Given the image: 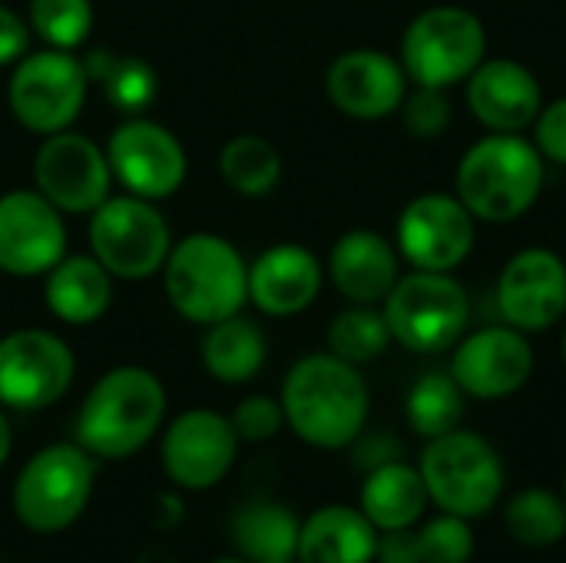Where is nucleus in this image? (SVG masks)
Instances as JSON below:
<instances>
[{"label": "nucleus", "mask_w": 566, "mask_h": 563, "mask_svg": "<svg viewBox=\"0 0 566 563\" xmlns=\"http://www.w3.org/2000/svg\"><path fill=\"white\" fill-rule=\"evenodd\" d=\"M285 428L318 451L352 448L368 425L371 395L358 365L332 352L302 355L282 378L279 392Z\"/></svg>", "instance_id": "f257e3e1"}, {"label": "nucleus", "mask_w": 566, "mask_h": 563, "mask_svg": "<svg viewBox=\"0 0 566 563\" xmlns=\"http://www.w3.org/2000/svg\"><path fill=\"white\" fill-rule=\"evenodd\" d=\"M169 411L163 378L146 365H116L103 372L76 415L73 441L96 461H126L159 438Z\"/></svg>", "instance_id": "f03ea898"}, {"label": "nucleus", "mask_w": 566, "mask_h": 563, "mask_svg": "<svg viewBox=\"0 0 566 563\" xmlns=\"http://www.w3.org/2000/svg\"><path fill=\"white\" fill-rule=\"evenodd\" d=\"M544 156L521 133H488L464 149L454 169V196L478 222L524 219L544 192Z\"/></svg>", "instance_id": "7ed1b4c3"}, {"label": "nucleus", "mask_w": 566, "mask_h": 563, "mask_svg": "<svg viewBox=\"0 0 566 563\" xmlns=\"http://www.w3.org/2000/svg\"><path fill=\"white\" fill-rule=\"evenodd\" d=\"M159 279L172 312L199 329L245 312L249 305L245 256L232 239L209 229L176 239Z\"/></svg>", "instance_id": "20e7f679"}, {"label": "nucleus", "mask_w": 566, "mask_h": 563, "mask_svg": "<svg viewBox=\"0 0 566 563\" xmlns=\"http://www.w3.org/2000/svg\"><path fill=\"white\" fill-rule=\"evenodd\" d=\"M99 461L76 441H56L27 458L13 478L10 504L33 534H60L90 508Z\"/></svg>", "instance_id": "39448f33"}, {"label": "nucleus", "mask_w": 566, "mask_h": 563, "mask_svg": "<svg viewBox=\"0 0 566 563\" xmlns=\"http://www.w3.org/2000/svg\"><path fill=\"white\" fill-rule=\"evenodd\" d=\"M428 498L438 511L458 518H484L504 494L507 471L497 448L468 428L431 438L418 458Z\"/></svg>", "instance_id": "423d86ee"}, {"label": "nucleus", "mask_w": 566, "mask_h": 563, "mask_svg": "<svg viewBox=\"0 0 566 563\" xmlns=\"http://www.w3.org/2000/svg\"><path fill=\"white\" fill-rule=\"evenodd\" d=\"M86 242L116 282H149L163 272L176 236L159 202L113 192L86 216Z\"/></svg>", "instance_id": "0eeeda50"}, {"label": "nucleus", "mask_w": 566, "mask_h": 563, "mask_svg": "<svg viewBox=\"0 0 566 563\" xmlns=\"http://www.w3.org/2000/svg\"><path fill=\"white\" fill-rule=\"evenodd\" d=\"M391 342L415 355H441L461 342L471 322L468 289L454 272L411 269L381 302Z\"/></svg>", "instance_id": "6e6552de"}, {"label": "nucleus", "mask_w": 566, "mask_h": 563, "mask_svg": "<svg viewBox=\"0 0 566 563\" xmlns=\"http://www.w3.org/2000/svg\"><path fill=\"white\" fill-rule=\"evenodd\" d=\"M488 56L484 20L458 3L421 10L401 37L398 60L415 86L451 90L464 83Z\"/></svg>", "instance_id": "1a4fd4ad"}, {"label": "nucleus", "mask_w": 566, "mask_h": 563, "mask_svg": "<svg viewBox=\"0 0 566 563\" xmlns=\"http://www.w3.org/2000/svg\"><path fill=\"white\" fill-rule=\"evenodd\" d=\"M90 90L93 86L80 53L40 46L10 66L7 106L27 133L43 139L76 126Z\"/></svg>", "instance_id": "9d476101"}, {"label": "nucleus", "mask_w": 566, "mask_h": 563, "mask_svg": "<svg viewBox=\"0 0 566 563\" xmlns=\"http://www.w3.org/2000/svg\"><path fill=\"white\" fill-rule=\"evenodd\" d=\"M103 146L119 192L166 202L186 186L189 153L182 139L149 113L119 119Z\"/></svg>", "instance_id": "9b49d317"}, {"label": "nucleus", "mask_w": 566, "mask_h": 563, "mask_svg": "<svg viewBox=\"0 0 566 563\" xmlns=\"http://www.w3.org/2000/svg\"><path fill=\"white\" fill-rule=\"evenodd\" d=\"M76 378V355L53 329H13L0 338V405L33 415L53 408Z\"/></svg>", "instance_id": "f8f14e48"}, {"label": "nucleus", "mask_w": 566, "mask_h": 563, "mask_svg": "<svg viewBox=\"0 0 566 563\" xmlns=\"http://www.w3.org/2000/svg\"><path fill=\"white\" fill-rule=\"evenodd\" d=\"M33 189L63 216H90L116 192L106 146L76 126L43 136L33 153Z\"/></svg>", "instance_id": "ddd939ff"}, {"label": "nucleus", "mask_w": 566, "mask_h": 563, "mask_svg": "<svg viewBox=\"0 0 566 563\" xmlns=\"http://www.w3.org/2000/svg\"><path fill=\"white\" fill-rule=\"evenodd\" d=\"M239 435L229 415L212 408H189L163 425L159 461L179 491H209L235 468Z\"/></svg>", "instance_id": "4468645a"}, {"label": "nucleus", "mask_w": 566, "mask_h": 563, "mask_svg": "<svg viewBox=\"0 0 566 563\" xmlns=\"http://www.w3.org/2000/svg\"><path fill=\"white\" fill-rule=\"evenodd\" d=\"M478 219L454 192L415 196L395 226L401 262L424 272H454L474 252Z\"/></svg>", "instance_id": "2eb2a0df"}, {"label": "nucleus", "mask_w": 566, "mask_h": 563, "mask_svg": "<svg viewBox=\"0 0 566 563\" xmlns=\"http://www.w3.org/2000/svg\"><path fill=\"white\" fill-rule=\"evenodd\" d=\"M448 372L468 398L501 402L517 395L534 375V345L527 332L497 322L478 332H464L451 348Z\"/></svg>", "instance_id": "dca6fc26"}, {"label": "nucleus", "mask_w": 566, "mask_h": 563, "mask_svg": "<svg viewBox=\"0 0 566 563\" xmlns=\"http://www.w3.org/2000/svg\"><path fill=\"white\" fill-rule=\"evenodd\" d=\"M66 216L36 189L0 192V272L43 279L70 249Z\"/></svg>", "instance_id": "f3484780"}, {"label": "nucleus", "mask_w": 566, "mask_h": 563, "mask_svg": "<svg viewBox=\"0 0 566 563\" xmlns=\"http://www.w3.org/2000/svg\"><path fill=\"white\" fill-rule=\"evenodd\" d=\"M501 322L534 335L566 319V262L544 246L514 252L494 289Z\"/></svg>", "instance_id": "a211bd4d"}, {"label": "nucleus", "mask_w": 566, "mask_h": 563, "mask_svg": "<svg viewBox=\"0 0 566 563\" xmlns=\"http://www.w3.org/2000/svg\"><path fill=\"white\" fill-rule=\"evenodd\" d=\"M411 90L398 56L375 46H352L325 70V96L332 106L358 123L395 116Z\"/></svg>", "instance_id": "6ab92c4d"}, {"label": "nucleus", "mask_w": 566, "mask_h": 563, "mask_svg": "<svg viewBox=\"0 0 566 563\" xmlns=\"http://www.w3.org/2000/svg\"><path fill=\"white\" fill-rule=\"evenodd\" d=\"M325 289V262L302 242H275L249 262V305L269 319L308 312Z\"/></svg>", "instance_id": "aec40b11"}, {"label": "nucleus", "mask_w": 566, "mask_h": 563, "mask_svg": "<svg viewBox=\"0 0 566 563\" xmlns=\"http://www.w3.org/2000/svg\"><path fill=\"white\" fill-rule=\"evenodd\" d=\"M468 106L488 133H524L544 106V86L531 66L511 56H484L464 80Z\"/></svg>", "instance_id": "412c9836"}, {"label": "nucleus", "mask_w": 566, "mask_h": 563, "mask_svg": "<svg viewBox=\"0 0 566 563\" xmlns=\"http://www.w3.org/2000/svg\"><path fill=\"white\" fill-rule=\"evenodd\" d=\"M325 279L352 305H381L401 279V252L375 229H348L332 242Z\"/></svg>", "instance_id": "4be33fe9"}, {"label": "nucleus", "mask_w": 566, "mask_h": 563, "mask_svg": "<svg viewBox=\"0 0 566 563\" xmlns=\"http://www.w3.org/2000/svg\"><path fill=\"white\" fill-rule=\"evenodd\" d=\"M113 295L116 279L93 252H66L43 275V305L56 322L70 329L96 325L113 309Z\"/></svg>", "instance_id": "5701e85b"}, {"label": "nucleus", "mask_w": 566, "mask_h": 563, "mask_svg": "<svg viewBox=\"0 0 566 563\" xmlns=\"http://www.w3.org/2000/svg\"><path fill=\"white\" fill-rule=\"evenodd\" d=\"M378 538L361 508L325 504L302 521L295 563H375Z\"/></svg>", "instance_id": "b1692460"}, {"label": "nucleus", "mask_w": 566, "mask_h": 563, "mask_svg": "<svg viewBox=\"0 0 566 563\" xmlns=\"http://www.w3.org/2000/svg\"><path fill=\"white\" fill-rule=\"evenodd\" d=\"M199 362L206 375L222 385H249L269 362L265 329L245 312L212 322L202 329Z\"/></svg>", "instance_id": "393cba45"}, {"label": "nucleus", "mask_w": 566, "mask_h": 563, "mask_svg": "<svg viewBox=\"0 0 566 563\" xmlns=\"http://www.w3.org/2000/svg\"><path fill=\"white\" fill-rule=\"evenodd\" d=\"M431 498L424 488V478L418 465H408L405 458H395L388 465H378L365 471L358 508L361 514L385 534V531H401L418 521H424Z\"/></svg>", "instance_id": "a878e982"}, {"label": "nucleus", "mask_w": 566, "mask_h": 563, "mask_svg": "<svg viewBox=\"0 0 566 563\" xmlns=\"http://www.w3.org/2000/svg\"><path fill=\"white\" fill-rule=\"evenodd\" d=\"M474 557V531L468 518L438 511L431 521H418L378 538L375 563H468Z\"/></svg>", "instance_id": "bb28decb"}, {"label": "nucleus", "mask_w": 566, "mask_h": 563, "mask_svg": "<svg viewBox=\"0 0 566 563\" xmlns=\"http://www.w3.org/2000/svg\"><path fill=\"white\" fill-rule=\"evenodd\" d=\"M90 76V86L103 93V100L126 119V116H146L153 103L159 100V73L156 66L139 53H116L106 46H96L80 56Z\"/></svg>", "instance_id": "cd10ccee"}, {"label": "nucleus", "mask_w": 566, "mask_h": 563, "mask_svg": "<svg viewBox=\"0 0 566 563\" xmlns=\"http://www.w3.org/2000/svg\"><path fill=\"white\" fill-rule=\"evenodd\" d=\"M298 514L275 501H252L232 518V544L249 563L295 561L298 548Z\"/></svg>", "instance_id": "c85d7f7f"}, {"label": "nucleus", "mask_w": 566, "mask_h": 563, "mask_svg": "<svg viewBox=\"0 0 566 563\" xmlns=\"http://www.w3.org/2000/svg\"><path fill=\"white\" fill-rule=\"evenodd\" d=\"M282 153L259 133H235L219 149V176L242 199H265L282 183Z\"/></svg>", "instance_id": "c756f323"}, {"label": "nucleus", "mask_w": 566, "mask_h": 563, "mask_svg": "<svg viewBox=\"0 0 566 563\" xmlns=\"http://www.w3.org/2000/svg\"><path fill=\"white\" fill-rule=\"evenodd\" d=\"M464 405H468V395L461 392L451 372H428L411 385L405 398V418L418 438L431 441L461 428Z\"/></svg>", "instance_id": "7c9ffc66"}, {"label": "nucleus", "mask_w": 566, "mask_h": 563, "mask_svg": "<svg viewBox=\"0 0 566 563\" xmlns=\"http://www.w3.org/2000/svg\"><path fill=\"white\" fill-rule=\"evenodd\" d=\"M507 534L524 548H554L566 538V501L551 488H524L504 508Z\"/></svg>", "instance_id": "2f4dec72"}, {"label": "nucleus", "mask_w": 566, "mask_h": 563, "mask_svg": "<svg viewBox=\"0 0 566 563\" xmlns=\"http://www.w3.org/2000/svg\"><path fill=\"white\" fill-rule=\"evenodd\" d=\"M328 352L338 355L348 365H368L375 358H381L391 345V329L385 322L381 305H352L342 309L328 332H325Z\"/></svg>", "instance_id": "473e14b6"}, {"label": "nucleus", "mask_w": 566, "mask_h": 563, "mask_svg": "<svg viewBox=\"0 0 566 563\" xmlns=\"http://www.w3.org/2000/svg\"><path fill=\"white\" fill-rule=\"evenodd\" d=\"M27 23L30 33L53 50H73L86 46L93 27H96V7L93 0H27Z\"/></svg>", "instance_id": "72a5a7b5"}, {"label": "nucleus", "mask_w": 566, "mask_h": 563, "mask_svg": "<svg viewBox=\"0 0 566 563\" xmlns=\"http://www.w3.org/2000/svg\"><path fill=\"white\" fill-rule=\"evenodd\" d=\"M405 129L415 139H441L451 126V100L448 90H434V86H415L408 90L401 110H398Z\"/></svg>", "instance_id": "f704fd0d"}, {"label": "nucleus", "mask_w": 566, "mask_h": 563, "mask_svg": "<svg viewBox=\"0 0 566 563\" xmlns=\"http://www.w3.org/2000/svg\"><path fill=\"white\" fill-rule=\"evenodd\" d=\"M229 421L242 445H262V441H272L285 428V411H282V402L272 395H249L232 408Z\"/></svg>", "instance_id": "c9c22d12"}, {"label": "nucleus", "mask_w": 566, "mask_h": 563, "mask_svg": "<svg viewBox=\"0 0 566 563\" xmlns=\"http://www.w3.org/2000/svg\"><path fill=\"white\" fill-rule=\"evenodd\" d=\"M534 146L547 163L566 166V96H557L541 106L534 119Z\"/></svg>", "instance_id": "e433bc0d"}, {"label": "nucleus", "mask_w": 566, "mask_h": 563, "mask_svg": "<svg viewBox=\"0 0 566 563\" xmlns=\"http://www.w3.org/2000/svg\"><path fill=\"white\" fill-rule=\"evenodd\" d=\"M30 23L10 3H0V70H10L23 53H30Z\"/></svg>", "instance_id": "4c0bfd02"}, {"label": "nucleus", "mask_w": 566, "mask_h": 563, "mask_svg": "<svg viewBox=\"0 0 566 563\" xmlns=\"http://www.w3.org/2000/svg\"><path fill=\"white\" fill-rule=\"evenodd\" d=\"M352 448H355V461H358L361 471H371L378 465H388V461L401 458V445L391 435H365L361 431Z\"/></svg>", "instance_id": "58836bf2"}, {"label": "nucleus", "mask_w": 566, "mask_h": 563, "mask_svg": "<svg viewBox=\"0 0 566 563\" xmlns=\"http://www.w3.org/2000/svg\"><path fill=\"white\" fill-rule=\"evenodd\" d=\"M13 455V425H10V411L0 405V468L10 461Z\"/></svg>", "instance_id": "ea45409f"}, {"label": "nucleus", "mask_w": 566, "mask_h": 563, "mask_svg": "<svg viewBox=\"0 0 566 563\" xmlns=\"http://www.w3.org/2000/svg\"><path fill=\"white\" fill-rule=\"evenodd\" d=\"M212 563H249L245 557H219V561H212Z\"/></svg>", "instance_id": "a19ab883"}, {"label": "nucleus", "mask_w": 566, "mask_h": 563, "mask_svg": "<svg viewBox=\"0 0 566 563\" xmlns=\"http://www.w3.org/2000/svg\"><path fill=\"white\" fill-rule=\"evenodd\" d=\"M265 563H295V561H265Z\"/></svg>", "instance_id": "79ce46f5"}, {"label": "nucleus", "mask_w": 566, "mask_h": 563, "mask_svg": "<svg viewBox=\"0 0 566 563\" xmlns=\"http://www.w3.org/2000/svg\"><path fill=\"white\" fill-rule=\"evenodd\" d=\"M564 362H566V332H564Z\"/></svg>", "instance_id": "37998d69"}, {"label": "nucleus", "mask_w": 566, "mask_h": 563, "mask_svg": "<svg viewBox=\"0 0 566 563\" xmlns=\"http://www.w3.org/2000/svg\"><path fill=\"white\" fill-rule=\"evenodd\" d=\"M560 494H564V501H566V478H564V491H560Z\"/></svg>", "instance_id": "c03bdc74"}]
</instances>
